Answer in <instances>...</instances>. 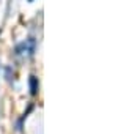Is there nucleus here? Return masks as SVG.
Instances as JSON below:
<instances>
[{
    "instance_id": "2",
    "label": "nucleus",
    "mask_w": 129,
    "mask_h": 134,
    "mask_svg": "<svg viewBox=\"0 0 129 134\" xmlns=\"http://www.w3.org/2000/svg\"><path fill=\"white\" fill-rule=\"evenodd\" d=\"M30 92H32V95H36V92H38V79L36 77H30Z\"/></svg>"
},
{
    "instance_id": "1",
    "label": "nucleus",
    "mask_w": 129,
    "mask_h": 134,
    "mask_svg": "<svg viewBox=\"0 0 129 134\" xmlns=\"http://www.w3.org/2000/svg\"><path fill=\"white\" fill-rule=\"evenodd\" d=\"M35 47H36V43H35V40H25L24 43H21L17 47H16V52H17V55H21V57H30L33 52H35Z\"/></svg>"
},
{
    "instance_id": "3",
    "label": "nucleus",
    "mask_w": 129,
    "mask_h": 134,
    "mask_svg": "<svg viewBox=\"0 0 129 134\" xmlns=\"http://www.w3.org/2000/svg\"><path fill=\"white\" fill-rule=\"evenodd\" d=\"M30 2H33V0H30Z\"/></svg>"
}]
</instances>
